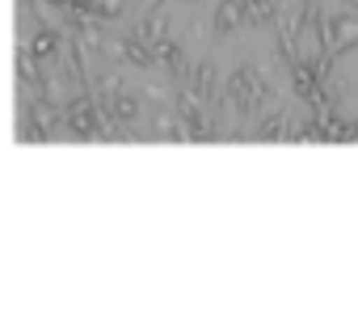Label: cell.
I'll return each mask as SVG.
<instances>
[{
	"mask_svg": "<svg viewBox=\"0 0 358 333\" xmlns=\"http://www.w3.org/2000/svg\"><path fill=\"white\" fill-rule=\"evenodd\" d=\"M152 139H186V122L177 114V101L152 106Z\"/></svg>",
	"mask_w": 358,
	"mask_h": 333,
	"instance_id": "obj_1",
	"label": "cell"
},
{
	"mask_svg": "<svg viewBox=\"0 0 358 333\" xmlns=\"http://www.w3.org/2000/svg\"><path fill=\"white\" fill-rule=\"evenodd\" d=\"M26 47H30V55H34V59L51 64V59H55V55L64 51V30H55V26L38 22V26H34V34L26 38Z\"/></svg>",
	"mask_w": 358,
	"mask_h": 333,
	"instance_id": "obj_2",
	"label": "cell"
},
{
	"mask_svg": "<svg viewBox=\"0 0 358 333\" xmlns=\"http://www.w3.org/2000/svg\"><path fill=\"white\" fill-rule=\"evenodd\" d=\"M139 114H143V93H118L114 101H110V122L118 127V131H131V127H139Z\"/></svg>",
	"mask_w": 358,
	"mask_h": 333,
	"instance_id": "obj_3",
	"label": "cell"
},
{
	"mask_svg": "<svg viewBox=\"0 0 358 333\" xmlns=\"http://www.w3.org/2000/svg\"><path fill=\"white\" fill-rule=\"evenodd\" d=\"M329 34H333V55H345L358 47V13H329Z\"/></svg>",
	"mask_w": 358,
	"mask_h": 333,
	"instance_id": "obj_4",
	"label": "cell"
},
{
	"mask_svg": "<svg viewBox=\"0 0 358 333\" xmlns=\"http://www.w3.org/2000/svg\"><path fill=\"white\" fill-rule=\"evenodd\" d=\"M291 89H295L299 101H312V97L320 93V76H316V64H312V59L291 64Z\"/></svg>",
	"mask_w": 358,
	"mask_h": 333,
	"instance_id": "obj_5",
	"label": "cell"
},
{
	"mask_svg": "<svg viewBox=\"0 0 358 333\" xmlns=\"http://www.w3.org/2000/svg\"><path fill=\"white\" fill-rule=\"evenodd\" d=\"M245 17H249L245 0H220V5H215V34H232Z\"/></svg>",
	"mask_w": 358,
	"mask_h": 333,
	"instance_id": "obj_6",
	"label": "cell"
},
{
	"mask_svg": "<svg viewBox=\"0 0 358 333\" xmlns=\"http://www.w3.org/2000/svg\"><path fill=\"white\" fill-rule=\"evenodd\" d=\"M164 26H169V13H164V9L156 5V9H148V13H143V17L135 22V30H131V34H139V38H143L148 47H152L156 38H164Z\"/></svg>",
	"mask_w": 358,
	"mask_h": 333,
	"instance_id": "obj_7",
	"label": "cell"
},
{
	"mask_svg": "<svg viewBox=\"0 0 358 333\" xmlns=\"http://www.w3.org/2000/svg\"><path fill=\"white\" fill-rule=\"evenodd\" d=\"M287 127H291V118H287L282 110H270V114L257 122V139H287Z\"/></svg>",
	"mask_w": 358,
	"mask_h": 333,
	"instance_id": "obj_8",
	"label": "cell"
},
{
	"mask_svg": "<svg viewBox=\"0 0 358 333\" xmlns=\"http://www.w3.org/2000/svg\"><path fill=\"white\" fill-rule=\"evenodd\" d=\"M97 13H101V22H114L122 13V0H97Z\"/></svg>",
	"mask_w": 358,
	"mask_h": 333,
	"instance_id": "obj_9",
	"label": "cell"
},
{
	"mask_svg": "<svg viewBox=\"0 0 358 333\" xmlns=\"http://www.w3.org/2000/svg\"><path fill=\"white\" fill-rule=\"evenodd\" d=\"M43 5H47V9H59V13H68V9L76 5V0H43Z\"/></svg>",
	"mask_w": 358,
	"mask_h": 333,
	"instance_id": "obj_10",
	"label": "cell"
},
{
	"mask_svg": "<svg viewBox=\"0 0 358 333\" xmlns=\"http://www.w3.org/2000/svg\"><path fill=\"white\" fill-rule=\"evenodd\" d=\"M139 5H143V9H156V5H160V0H139Z\"/></svg>",
	"mask_w": 358,
	"mask_h": 333,
	"instance_id": "obj_11",
	"label": "cell"
}]
</instances>
